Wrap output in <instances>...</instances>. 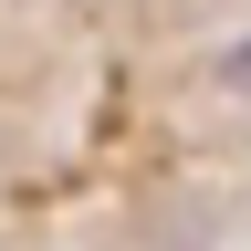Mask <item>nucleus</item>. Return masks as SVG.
Returning <instances> with one entry per match:
<instances>
[{
	"mask_svg": "<svg viewBox=\"0 0 251 251\" xmlns=\"http://www.w3.org/2000/svg\"><path fill=\"white\" fill-rule=\"evenodd\" d=\"M209 84H220V94H251V42L220 52V63H209Z\"/></svg>",
	"mask_w": 251,
	"mask_h": 251,
	"instance_id": "1",
	"label": "nucleus"
}]
</instances>
